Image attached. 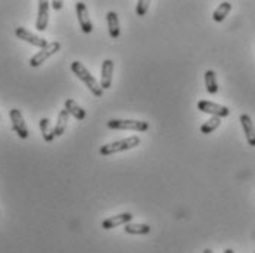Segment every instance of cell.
Instances as JSON below:
<instances>
[{"instance_id":"obj_1","label":"cell","mask_w":255,"mask_h":253,"mask_svg":"<svg viewBox=\"0 0 255 253\" xmlns=\"http://www.w3.org/2000/svg\"><path fill=\"white\" fill-rule=\"evenodd\" d=\"M71 71L77 75L78 80H81V81L86 84V87L90 90V93H92L93 96L101 97V96L104 94V88L101 87V83L96 81V78L89 73V70H87L81 62L74 61L73 64H71Z\"/></svg>"},{"instance_id":"obj_2","label":"cell","mask_w":255,"mask_h":253,"mask_svg":"<svg viewBox=\"0 0 255 253\" xmlns=\"http://www.w3.org/2000/svg\"><path fill=\"white\" fill-rule=\"evenodd\" d=\"M139 145H140V137L131 136V137H127V139H123V140L112 142V143L102 146L99 152H101L102 156H111V155H115V153H120V152L131 150V149L137 147Z\"/></svg>"},{"instance_id":"obj_3","label":"cell","mask_w":255,"mask_h":253,"mask_svg":"<svg viewBox=\"0 0 255 253\" xmlns=\"http://www.w3.org/2000/svg\"><path fill=\"white\" fill-rule=\"evenodd\" d=\"M107 127L111 130H128V131H147L149 124L146 121H136V119H110Z\"/></svg>"},{"instance_id":"obj_4","label":"cell","mask_w":255,"mask_h":253,"mask_svg":"<svg viewBox=\"0 0 255 253\" xmlns=\"http://www.w3.org/2000/svg\"><path fill=\"white\" fill-rule=\"evenodd\" d=\"M59 50H61V43H59V41H52V43H49L44 49H40L36 55L30 59V67H33V68L40 67L41 64H44L49 58H52V56H53L55 53H58Z\"/></svg>"},{"instance_id":"obj_5","label":"cell","mask_w":255,"mask_h":253,"mask_svg":"<svg viewBox=\"0 0 255 253\" xmlns=\"http://www.w3.org/2000/svg\"><path fill=\"white\" fill-rule=\"evenodd\" d=\"M9 116H10V122H12V130L16 133V136L22 140L28 139L30 131H28V127L25 124V119H24L21 110L19 109H10Z\"/></svg>"},{"instance_id":"obj_6","label":"cell","mask_w":255,"mask_h":253,"mask_svg":"<svg viewBox=\"0 0 255 253\" xmlns=\"http://www.w3.org/2000/svg\"><path fill=\"white\" fill-rule=\"evenodd\" d=\"M75 12H77V18H78V24L81 27V31L84 34H90L93 31V24L90 21L86 3L84 1H77L75 3Z\"/></svg>"},{"instance_id":"obj_7","label":"cell","mask_w":255,"mask_h":253,"mask_svg":"<svg viewBox=\"0 0 255 253\" xmlns=\"http://www.w3.org/2000/svg\"><path fill=\"white\" fill-rule=\"evenodd\" d=\"M196 108L199 109L201 112H204V113H210L211 116H217V118L229 116V113H230V110H229L227 106H223V105L214 103V102H208V100L198 102Z\"/></svg>"},{"instance_id":"obj_8","label":"cell","mask_w":255,"mask_h":253,"mask_svg":"<svg viewBox=\"0 0 255 253\" xmlns=\"http://www.w3.org/2000/svg\"><path fill=\"white\" fill-rule=\"evenodd\" d=\"M15 36L18 37L19 40H22V41H25V43H28V44H31V46H36L38 49H44L49 43L43 38V37H38L36 34H33L31 31H28L27 28H24V27H18V28H15Z\"/></svg>"},{"instance_id":"obj_9","label":"cell","mask_w":255,"mask_h":253,"mask_svg":"<svg viewBox=\"0 0 255 253\" xmlns=\"http://www.w3.org/2000/svg\"><path fill=\"white\" fill-rule=\"evenodd\" d=\"M49 6H50V3L46 0L38 1V12H37L36 19L37 31H44L49 25Z\"/></svg>"},{"instance_id":"obj_10","label":"cell","mask_w":255,"mask_h":253,"mask_svg":"<svg viewBox=\"0 0 255 253\" xmlns=\"http://www.w3.org/2000/svg\"><path fill=\"white\" fill-rule=\"evenodd\" d=\"M241 124H242V128H244L248 145L255 147V125L253 119H251V116L247 115V113H242L241 115Z\"/></svg>"},{"instance_id":"obj_11","label":"cell","mask_w":255,"mask_h":253,"mask_svg":"<svg viewBox=\"0 0 255 253\" xmlns=\"http://www.w3.org/2000/svg\"><path fill=\"white\" fill-rule=\"evenodd\" d=\"M112 73H114V62L111 59H105L101 68V87L108 90L112 83Z\"/></svg>"},{"instance_id":"obj_12","label":"cell","mask_w":255,"mask_h":253,"mask_svg":"<svg viewBox=\"0 0 255 253\" xmlns=\"http://www.w3.org/2000/svg\"><path fill=\"white\" fill-rule=\"evenodd\" d=\"M133 219V215L130 212H124V214H120L117 217H111L108 219H105L102 222V228L104 230H112V228H117L118 225H126L128 224L130 221Z\"/></svg>"},{"instance_id":"obj_13","label":"cell","mask_w":255,"mask_h":253,"mask_svg":"<svg viewBox=\"0 0 255 253\" xmlns=\"http://www.w3.org/2000/svg\"><path fill=\"white\" fill-rule=\"evenodd\" d=\"M68 121H70V113L67 109L61 110L59 115H58V119H56V124H55V128H53V133H55V137H59L65 133L67 130V125H68Z\"/></svg>"},{"instance_id":"obj_14","label":"cell","mask_w":255,"mask_h":253,"mask_svg":"<svg viewBox=\"0 0 255 253\" xmlns=\"http://www.w3.org/2000/svg\"><path fill=\"white\" fill-rule=\"evenodd\" d=\"M124 233L126 234H133V236H145L150 233V227L147 224H126L124 225Z\"/></svg>"},{"instance_id":"obj_15","label":"cell","mask_w":255,"mask_h":253,"mask_svg":"<svg viewBox=\"0 0 255 253\" xmlns=\"http://www.w3.org/2000/svg\"><path fill=\"white\" fill-rule=\"evenodd\" d=\"M107 24H108V31H110L111 38H118L120 37V21L115 12H108L107 15Z\"/></svg>"},{"instance_id":"obj_16","label":"cell","mask_w":255,"mask_h":253,"mask_svg":"<svg viewBox=\"0 0 255 253\" xmlns=\"http://www.w3.org/2000/svg\"><path fill=\"white\" fill-rule=\"evenodd\" d=\"M65 109L68 110L70 115H73L75 119L83 121L86 118V110L81 108L77 102H74L73 99H67L65 100Z\"/></svg>"},{"instance_id":"obj_17","label":"cell","mask_w":255,"mask_h":253,"mask_svg":"<svg viewBox=\"0 0 255 253\" xmlns=\"http://www.w3.org/2000/svg\"><path fill=\"white\" fill-rule=\"evenodd\" d=\"M38 124H40V131H41L43 140H44L46 143L53 142L55 133H53V128H52V125H50V121H49L47 118H41Z\"/></svg>"},{"instance_id":"obj_18","label":"cell","mask_w":255,"mask_h":253,"mask_svg":"<svg viewBox=\"0 0 255 253\" xmlns=\"http://www.w3.org/2000/svg\"><path fill=\"white\" fill-rule=\"evenodd\" d=\"M230 10H232V3L230 1H221L219 7L213 12V19L216 22H223L227 18V15L230 13Z\"/></svg>"},{"instance_id":"obj_19","label":"cell","mask_w":255,"mask_h":253,"mask_svg":"<svg viewBox=\"0 0 255 253\" xmlns=\"http://www.w3.org/2000/svg\"><path fill=\"white\" fill-rule=\"evenodd\" d=\"M205 87H207V91L210 94H216L219 91V83H217V77L216 73L208 70L205 73Z\"/></svg>"},{"instance_id":"obj_20","label":"cell","mask_w":255,"mask_h":253,"mask_svg":"<svg viewBox=\"0 0 255 253\" xmlns=\"http://www.w3.org/2000/svg\"><path fill=\"white\" fill-rule=\"evenodd\" d=\"M221 124V118H217V116H211L207 122L202 124L201 127V133L202 134H211L213 131H216Z\"/></svg>"},{"instance_id":"obj_21","label":"cell","mask_w":255,"mask_h":253,"mask_svg":"<svg viewBox=\"0 0 255 253\" xmlns=\"http://www.w3.org/2000/svg\"><path fill=\"white\" fill-rule=\"evenodd\" d=\"M147 9H149V0H139L137 6H136V15L143 16V15H146Z\"/></svg>"},{"instance_id":"obj_22","label":"cell","mask_w":255,"mask_h":253,"mask_svg":"<svg viewBox=\"0 0 255 253\" xmlns=\"http://www.w3.org/2000/svg\"><path fill=\"white\" fill-rule=\"evenodd\" d=\"M50 4H52V7H53L55 10H61L62 6H64V1H62V0H53Z\"/></svg>"},{"instance_id":"obj_23","label":"cell","mask_w":255,"mask_h":253,"mask_svg":"<svg viewBox=\"0 0 255 253\" xmlns=\"http://www.w3.org/2000/svg\"><path fill=\"white\" fill-rule=\"evenodd\" d=\"M223 253H235V251L233 249H226Z\"/></svg>"},{"instance_id":"obj_24","label":"cell","mask_w":255,"mask_h":253,"mask_svg":"<svg viewBox=\"0 0 255 253\" xmlns=\"http://www.w3.org/2000/svg\"><path fill=\"white\" fill-rule=\"evenodd\" d=\"M204 253H214V252H213L211 249H205V251H204Z\"/></svg>"},{"instance_id":"obj_25","label":"cell","mask_w":255,"mask_h":253,"mask_svg":"<svg viewBox=\"0 0 255 253\" xmlns=\"http://www.w3.org/2000/svg\"><path fill=\"white\" fill-rule=\"evenodd\" d=\"M254 253H255V252H254Z\"/></svg>"}]
</instances>
